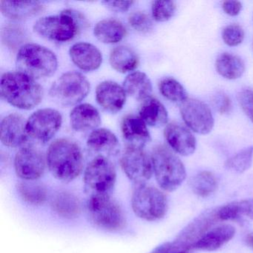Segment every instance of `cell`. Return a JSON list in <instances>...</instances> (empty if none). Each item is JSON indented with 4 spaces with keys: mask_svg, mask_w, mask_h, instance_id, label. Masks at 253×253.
Segmentation results:
<instances>
[{
    "mask_svg": "<svg viewBox=\"0 0 253 253\" xmlns=\"http://www.w3.org/2000/svg\"><path fill=\"white\" fill-rule=\"evenodd\" d=\"M46 163L56 179L68 183L82 172L84 156L81 148L75 142L69 139H57L48 147Z\"/></svg>",
    "mask_w": 253,
    "mask_h": 253,
    "instance_id": "6da1fadb",
    "label": "cell"
},
{
    "mask_svg": "<svg viewBox=\"0 0 253 253\" xmlns=\"http://www.w3.org/2000/svg\"><path fill=\"white\" fill-rule=\"evenodd\" d=\"M0 88L1 95L5 101L23 110L36 107L43 97V88L36 80L19 71L4 74Z\"/></svg>",
    "mask_w": 253,
    "mask_h": 253,
    "instance_id": "7a4b0ae2",
    "label": "cell"
},
{
    "mask_svg": "<svg viewBox=\"0 0 253 253\" xmlns=\"http://www.w3.org/2000/svg\"><path fill=\"white\" fill-rule=\"evenodd\" d=\"M88 26L84 14L75 10L66 9L58 15L39 19L34 25V31L45 39L65 42L73 40Z\"/></svg>",
    "mask_w": 253,
    "mask_h": 253,
    "instance_id": "3957f363",
    "label": "cell"
},
{
    "mask_svg": "<svg viewBox=\"0 0 253 253\" xmlns=\"http://www.w3.org/2000/svg\"><path fill=\"white\" fill-rule=\"evenodd\" d=\"M19 72L35 80L52 76L58 61L51 50L35 43H27L19 49L16 59Z\"/></svg>",
    "mask_w": 253,
    "mask_h": 253,
    "instance_id": "277c9868",
    "label": "cell"
},
{
    "mask_svg": "<svg viewBox=\"0 0 253 253\" xmlns=\"http://www.w3.org/2000/svg\"><path fill=\"white\" fill-rule=\"evenodd\" d=\"M151 158L158 185L167 192L176 190L186 178V170L181 161L164 145L154 147Z\"/></svg>",
    "mask_w": 253,
    "mask_h": 253,
    "instance_id": "5b68a950",
    "label": "cell"
},
{
    "mask_svg": "<svg viewBox=\"0 0 253 253\" xmlns=\"http://www.w3.org/2000/svg\"><path fill=\"white\" fill-rule=\"evenodd\" d=\"M134 214L147 221H155L165 216L168 210L167 197L161 191L146 184L136 185L131 195Z\"/></svg>",
    "mask_w": 253,
    "mask_h": 253,
    "instance_id": "8992f818",
    "label": "cell"
},
{
    "mask_svg": "<svg viewBox=\"0 0 253 253\" xmlns=\"http://www.w3.org/2000/svg\"><path fill=\"white\" fill-rule=\"evenodd\" d=\"M88 211L91 221L101 229L118 232L125 227V214L119 204L110 195L90 197Z\"/></svg>",
    "mask_w": 253,
    "mask_h": 253,
    "instance_id": "52a82bcc",
    "label": "cell"
},
{
    "mask_svg": "<svg viewBox=\"0 0 253 253\" xmlns=\"http://www.w3.org/2000/svg\"><path fill=\"white\" fill-rule=\"evenodd\" d=\"M89 91V83L82 74L69 72L62 75L53 83L49 94L56 103L69 106L81 103Z\"/></svg>",
    "mask_w": 253,
    "mask_h": 253,
    "instance_id": "ba28073f",
    "label": "cell"
},
{
    "mask_svg": "<svg viewBox=\"0 0 253 253\" xmlns=\"http://www.w3.org/2000/svg\"><path fill=\"white\" fill-rule=\"evenodd\" d=\"M84 180L91 196L110 195L116 183V169L107 157L98 155L87 166Z\"/></svg>",
    "mask_w": 253,
    "mask_h": 253,
    "instance_id": "9c48e42d",
    "label": "cell"
},
{
    "mask_svg": "<svg viewBox=\"0 0 253 253\" xmlns=\"http://www.w3.org/2000/svg\"><path fill=\"white\" fill-rule=\"evenodd\" d=\"M63 122L61 114L54 109H42L32 114L26 122L28 135L46 143L56 135Z\"/></svg>",
    "mask_w": 253,
    "mask_h": 253,
    "instance_id": "30bf717a",
    "label": "cell"
},
{
    "mask_svg": "<svg viewBox=\"0 0 253 253\" xmlns=\"http://www.w3.org/2000/svg\"><path fill=\"white\" fill-rule=\"evenodd\" d=\"M124 173L136 185L146 184L153 174L152 158L142 148L127 146L121 158Z\"/></svg>",
    "mask_w": 253,
    "mask_h": 253,
    "instance_id": "8fae6325",
    "label": "cell"
},
{
    "mask_svg": "<svg viewBox=\"0 0 253 253\" xmlns=\"http://www.w3.org/2000/svg\"><path fill=\"white\" fill-rule=\"evenodd\" d=\"M180 115L186 126L194 132L207 134L214 127V117L208 105L197 99L187 98L180 103Z\"/></svg>",
    "mask_w": 253,
    "mask_h": 253,
    "instance_id": "7c38bea8",
    "label": "cell"
},
{
    "mask_svg": "<svg viewBox=\"0 0 253 253\" xmlns=\"http://www.w3.org/2000/svg\"><path fill=\"white\" fill-rule=\"evenodd\" d=\"M46 164L41 151L33 146H26L22 148L16 155L14 169L22 180L34 181L43 175Z\"/></svg>",
    "mask_w": 253,
    "mask_h": 253,
    "instance_id": "4fadbf2b",
    "label": "cell"
},
{
    "mask_svg": "<svg viewBox=\"0 0 253 253\" xmlns=\"http://www.w3.org/2000/svg\"><path fill=\"white\" fill-rule=\"evenodd\" d=\"M26 122L22 115L11 114L7 115L0 124V139L4 146L17 148L28 140Z\"/></svg>",
    "mask_w": 253,
    "mask_h": 253,
    "instance_id": "5bb4252c",
    "label": "cell"
},
{
    "mask_svg": "<svg viewBox=\"0 0 253 253\" xmlns=\"http://www.w3.org/2000/svg\"><path fill=\"white\" fill-rule=\"evenodd\" d=\"M164 136L170 147L183 156H189L196 149V139L187 126L177 122L166 126Z\"/></svg>",
    "mask_w": 253,
    "mask_h": 253,
    "instance_id": "9a60e30c",
    "label": "cell"
},
{
    "mask_svg": "<svg viewBox=\"0 0 253 253\" xmlns=\"http://www.w3.org/2000/svg\"><path fill=\"white\" fill-rule=\"evenodd\" d=\"M97 103L106 112L115 114L124 108L126 93L124 87L113 81H103L96 88Z\"/></svg>",
    "mask_w": 253,
    "mask_h": 253,
    "instance_id": "2e32d148",
    "label": "cell"
},
{
    "mask_svg": "<svg viewBox=\"0 0 253 253\" xmlns=\"http://www.w3.org/2000/svg\"><path fill=\"white\" fill-rule=\"evenodd\" d=\"M121 131L128 146L143 149L151 141L147 125L140 116L128 115L124 117L121 123Z\"/></svg>",
    "mask_w": 253,
    "mask_h": 253,
    "instance_id": "e0dca14e",
    "label": "cell"
},
{
    "mask_svg": "<svg viewBox=\"0 0 253 253\" xmlns=\"http://www.w3.org/2000/svg\"><path fill=\"white\" fill-rule=\"evenodd\" d=\"M69 54L74 64L85 72L97 70L103 62L100 50L88 42L74 44L69 50Z\"/></svg>",
    "mask_w": 253,
    "mask_h": 253,
    "instance_id": "ac0fdd59",
    "label": "cell"
},
{
    "mask_svg": "<svg viewBox=\"0 0 253 253\" xmlns=\"http://www.w3.org/2000/svg\"><path fill=\"white\" fill-rule=\"evenodd\" d=\"M72 128L79 132H85L97 129L101 123L98 110L88 103L78 105L70 114Z\"/></svg>",
    "mask_w": 253,
    "mask_h": 253,
    "instance_id": "d6986e66",
    "label": "cell"
},
{
    "mask_svg": "<svg viewBox=\"0 0 253 253\" xmlns=\"http://www.w3.org/2000/svg\"><path fill=\"white\" fill-rule=\"evenodd\" d=\"M88 149L100 156L117 155L119 152L118 137L107 128H97L90 134L87 140Z\"/></svg>",
    "mask_w": 253,
    "mask_h": 253,
    "instance_id": "ffe728a7",
    "label": "cell"
},
{
    "mask_svg": "<svg viewBox=\"0 0 253 253\" xmlns=\"http://www.w3.org/2000/svg\"><path fill=\"white\" fill-rule=\"evenodd\" d=\"M235 229L230 225H222L206 232L193 246L192 249L214 251L230 241L235 235Z\"/></svg>",
    "mask_w": 253,
    "mask_h": 253,
    "instance_id": "44dd1931",
    "label": "cell"
},
{
    "mask_svg": "<svg viewBox=\"0 0 253 253\" xmlns=\"http://www.w3.org/2000/svg\"><path fill=\"white\" fill-rule=\"evenodd\" d=\"M0 10L11 20H23L37 15L44 10L42 2L38 1H0Z\"/></svg>",
    "mask_w": 253,
    "mask_h": 253,
    "instance_id": "7402d4cb",
    "label": "cell"
},
{
    "mask_svg": "<svg viewBox=\"0 0 253 253\" xmlns=\"http://www.w3.org/2000/svg\"><path fill=\"white\" fill-rule=\"evenodd\" d=\"M139 116L146 125L153 128H161L168 123V112L165 106L155 97H150L143 101Z\"/></svg>",
    "mask_w": 253,
    "mask_h": 253,
    "instance_id": "603a6c76",
    "label": "cell"
},
{
    "mask_svg": "<svg viewBox=\"0 0 253 253\" xmlns=\"http://www.w3.org/2000/svg\"><path fill=\"white\" fill-rule=\"evenodd\" d=\"M123 87L126 94L140 101L149 98L152 92V82L143 72L130 73L124 80Z\"/></svg>",
    "mask_w": 253,
    "mask_h": 253,
    "instance_id": "cb8c5ba5",
    "label": "cell"
},
{
    "mask_svg": "<svg viewBox=\"0 0 253 253\" xmlns=\"http://www.w3.org/2000/svg\"><path fill=\"white\" fill-rule=\"evenodd\" d=\"M127 31L121 22L115 19H105L98 22L94 29V36L106 44L118 43L122 41Z\"/></svg>",
    "mask_w": 253,
    "mask_h": 253,
    "instance_id": "d4e9b609",
    "label": "cell"
},
{
    "mask_svg": "<svg viewBox=\"0 0 253 253\" xmlns=\"http://www.w3.org/2000/svg\"><path fill=\"white\" fill-rule=\"evenodd\" d=\"M109 62L115 71L125 74L135 70L140 60L138 56L131 48L121 45L111 51Z\"/></svg>",
    "mask_w": 253,
    "mask_h": 253,
    "instance_id": "484cf974",
    "label": "cell"
},
{
    "mask_svg": "<svg viewBox=\"0 0 253 253\" xmlns=\"http://www.w3.org/2000/svg\"><path fill=\"white\" fill-rule=\"evenodd\" d=\"M51 208L54 212L65 218H75L81 211V202L73 194L60 192L53 197Z\"/></svg>",
    "mask_w": 253,
    "mask_h": 253,
    "instance_id": "4316f807",
    "label": "cell"
},
{
    "mask_svg": "<svg viewBox=\"0 0 253 253\" xmlns=\"http://www.w3.org/2000/svg\"><path fill=\"white\" fill-rule=\"evenodd\" d=\"M217 73L227 80L241 78L245 72V64L238 56L229 53L220 54L215 62Z\"/></svg>",
    "mask_w": 253,
    "mask_h": 253,
    "instance_id": "83f0119b",
    "label": "cell"
},
{
    "mask_svg": "<svg viewBox=\"0 0 253 253\" xmlns=\"http://www.w3.org/2000/svg\"><path fill=\"white\" fill-rule=\"evenodd\" d=\"M217 214L221 220H236L243 216L253 220V198L226 204L217 210Z\"/></svg>",
    "mask_w": 253,
    "mask_h": 253,
    "instance_id": "f1b7e54d",
    "label": "cell"
},
{
    "mask_svg": "<svg viewBox=\"0 0 253 253\" xmlns=\"http://www.w3.org/2000/svg\"><path fill=\"white\" fill-rule=\"evenodd\" d=\"M16 188L20 198L28 204L39 206L46 201L47 190L41 183L23 180L17 183Z\"/></svg>",
    "mask_w": 253,
    "mask_h": 253,
    "instance_id": "f546056e",
    "label": "cell"
},
{
    "mask_svg": "<svg viewBox=\"0 0 253 253\" xmlns=\"http://www.w3.org/2000/svg\"><path fill=\"white\" fill-rule=\"evenodd\" d=\"M190 185L196 195L205 198L211 195L217 189V178L210 171H201L192 177Z\"/></svg>",
    "mask_w": 253,
    "mask_h": 253,
    "instance_id": "4dcf8cb0",
    "label": "cell"
},
{
    "mask_svg": "<svg viewBox=\"0 0 253 253\" xmlns=\"http://www.w3.org/2000/svg\"><path fill=\"white\" fill-rule=\"evenodd\" d=\"M160 92L167 100L173 103H182L187 97L183 85L174 78H164L159 84Z\"/></svg>",
    "mask_w": 253,
    "mask_h": 253,
    "instance_id": "1f68e13d",
    "label": "cell"
},
{
    "mask_svg": "<svg viewBox=\"0 0 253 253\" xmlns=\"http://www.w3.org/2000/svg\"><path fill=\"white\" fill-rule=\"evenodd\" d=\"M253 146L245 148L227 160L226 167L235 172L243 173L248 170L253 164Z\"/></svg>",
    "mask_w": 253,
    "mask_h": 253,
    "instance_id": "d6a6232c",
    "label": "cell"
},
{
    "mask_svg": "<svg viewBox=\"0 0 253 253\" xmlns=\"http://www.w3.org/2000/svg\"><path fill=\"white\" fill-rule=\"evenodd\" d=\"M176 5L173 1H155L152 2V14L158 22H167L175 14Z\"/></svg>",
    "mask_w": 253,
    "mask_h": 253,
    "instance_id": "836d02e7",
    "label": "cell"
},
{
    "mask_svg": "<svg viewBox=\"0 0 253 253\" xmlns=\"http://www.w3.org/2000/svg\"><path fill=\"white\" fill-rule=\"evenodd\" d=\"M128 20L130 26L140 33H150L153 30V21L146 13L142 11L131 13Z\"/></svg>",
    "mask_w": 253,
    "mask_h": 253,
    "instance_id": "e575fe53",
    "label": "cell"
},
{
    "mask_svg": "<svg viewBox=\"0 0 253 253\" xmlns=\"http://www.w3.org/2000/svg\"><path fill=\"white\" fill-rule=\"evenodd\" d=\"M2 40L5 45L15 48L24 41L25 33L19 26L9 25L2 29Z\"/></svg>",
    "mask_w": 253,
    "mask_h": 253,
    "instance_id": "d590c367",
    "label": "cell"
},
{
    "mask_svg": "<svg viewBox=\"0 0 253 253\" xmlns=\"http://www.w3.org/2000/svg\"><path fill=\"white\" fill-rule=\"evenodd\" d=\"M245 34L242 27L237 24L229 25L222 32V38L225 44L229 46H237L242 43Z\"/></svg>",
    "mask_w": 253,
    "mask_h": 253,
    "instance_id": "8d00e7d4",
    "label": "cell"
},
{
    "mask_svg": "<svg viewBox=\"0 0 253 253\" xmlns=\"http://www.w3.org/2000/svg\"><path fill=\"white\" fill-rule=\"evenodd\" d=\"M238 100L243 112L253 123V90L245 88L238 94Z\"/></svg>",
    "mask_w": 253,
    "mask_h": 253,
    "instance_id": "74e56055",
    "label": "cell"
},
{
    "mask_svg": "<svg viewBox=\"0 0 253 253\" xmlns=\"http://www.w3.org/2000/svg\"><path fill=\"white\" fill-rule=\"evenodd\" d=\"M102 3L109 11L117 13L128 11L134 4V1H103Z\"/></svg>",
    "mask_w": 253,
    "mask_h": 253,
    "instance_id": "f35d334b",
    "label": "cell"
},
{
    "mask_svg": "<svg viewBox=\"0 0 253 253\" xmlns=\"http://www.w3.org/2000/svg\"><path fill=\"white\" fill-rule=\"evenodd\" d=\"M214 102L216 103L218 112L221 115H226L230 112L232 109V101L227 94L222 92L219 93L217 94Z\"/></svg>",
    "mask_w": 253,
    "mask_h": 253,
    "instance_id": "ab89813d",
    "label": "cell"
},
{
    "mask_svg": "<svg viewBox=\"0 0 253 253\" xmlns=\"http://www.w3.org/2000/svg\"><path fill=\"white\" fill-rule=\"evenodd\" d=\"M223 11L228 15L235 17L238 15L242 9V4L238 1H224L222 4Z\"/></svg>",
    "mask_w": 253,
    "mask_h": 253,
    "instance_id": "60d3db41",
    "label": "cell"
},
{
    "mask_svg": "<svg viewBox=\"0 0 253 253\" xmlns=\"http://www.w3.org/2000/svg\"><path fill=\"white\" fill-rule=\"evenodd\" d=\"M170 243H164L154 249L149 253H169Z\"/></svg>",
    "mask_w": 253,
    "mask_h": 253,
    "instance_id": "b9f144b4",
    "label": "cell"
},
{
    "mask_svg": "<svg viewBox=\"0 0 253 253\" xmlns=\"http://www.w3.org/2000/svg\"><path fill=\"white\" fill-rule=\"evenodd\" d=\"M186 253V252H181V253Z\"/></svg>",
    "mask_w": 253,
    "mask_h": 253,
    "instance_id": "7bdbcfd3",
    "label": "cell"
}]
</instances>
